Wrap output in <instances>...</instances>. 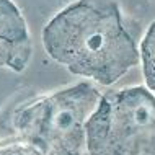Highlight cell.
Here are the masks:
<instances>
[{
	"mask_svg": "<svg viewBox=\"0 0 155 155\" xmlns=\"http://www.w3.org/2000/svg\"><path fill=\"white\" fill-rule=\"evenodd\" d=\"M101 96L88 82H80L20 108L13 124L43 155H82L87 147V121Z\"/></svg>",
	"mask_w": 155,
	"mask_h": 155,
	"instance_id": "obj_2",
	"label": "cell"
},
{
	"mask_svg": "<svg viewBox=\"0 0 155 155\" xmlns=\"http://www.w3.org/2000/svg\"><path fill=\"white\" fill-rule=\"evenodd\" d=\"M48 56L74 75L110 87L139 64L140 51L123 26L116 0H75L43 30Z\"/></svg>",
	"mask_w": 155,
	"mask_h": 155,
	"instance_id": "obj_1",
	"label": "cell"
},
{
	"mask_svg": "<svg viewBox=\"0 0 155 155\" xmlns=\"http://www.w3.org/2000/svg\"><path fill=\"white\" fill-rule=\"evenodd\" d=\"M90 155H155V96L145 87L104 93L87 121Z\"/></svg>",
	"mask_w": 155,
	"mask_h": 155,
	"instance_id": "obj_3",
	"label": "cell"
},
{
	"mask_svg": "<svg viewBox=\"0 0 155 155\" xmlns=\"http://www.w3.org/2000/svg\"><path fill=\"white\" fill-rule=\"evenodd\" d=\"M31 57V39L20 8L0 0V67L23 72Z\"/></svg>",
	"mask_w": 155,
	"mask_h": 155,
	"instance_id": "obj_4",
	"label": "cell"
},
{
	"mask_svg": "<svg viewBox=\"0 0 155 155\" xmlns=\"http://www.w3.org/2000/svg\"><path fill=\"white\" fill-rule=\"evenodd\" d=\"M0 155H43V152L36 145L26 142V144H13L0 147Z\"/></svg>",
	"mask_w": 155,
	"mask_h": 155,
	"instance_id": "obj_6",
	"label": "cell"
},
{
	"mask_svg": "<svg viewBox=\"0 0 155 155\" xmlns=\"http://www.w3.org/2000/svg\"><path fill=\"white\" fill-rule=\"evenodd\" d=\"M140 61L147 88L155 91V20L149 25L140 43Z\"/></svg>",
	"mask_w": 155,
	"mask_h": 155,
	"instance_id": "obj_5",
	"label": "cell"
}]
</instances>
